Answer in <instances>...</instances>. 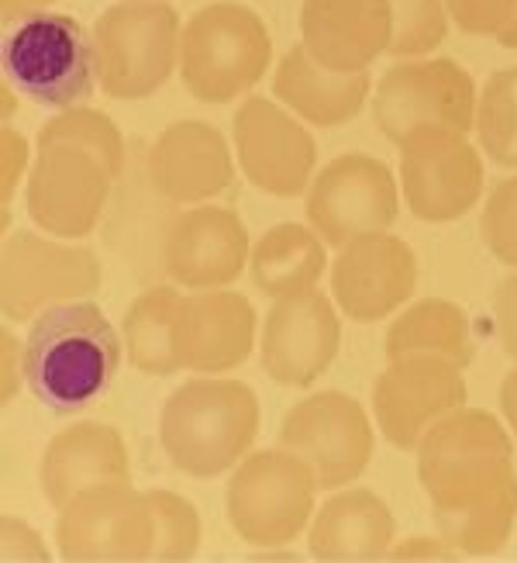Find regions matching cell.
<instances>
[{
    "instance_id": "6da1fadb",
    "label": "cell",
    "mask_w": 517,
    "mask_h": 563,
    "mask_svg": "<svg viewBox=\"0 0 517 563\" xmlns=\"http://www.w3.org/2000/svg\"><path fill=\"white\" fill-rule=\"evenodd\" d=\"M417 481L431 501L438 536L470 553H497L517 522L514 443L497 415L456 408L417 446Z\"/></svg>"
},
{
    "instance_id": "7a4b0ae2",
    "label": "cell",
    "mask_w": 517,
    "mask_h": 563,
    "mask_svg": "<svg viewBox=\"0 0 517 563\" xmlns=\"http://www.w3.org/2000/svg\"><path fill=\"white\" fill-rule=\"evenodd\" d=\"M125 166L128 145L104 111L83 104L59 111L38 129V150L29 166L24 205L32 222L56 239L90 235Z\"/></svg>"
},
{
    "instance_id": "3957f363",
    "label": "cell",
    "mask_w": 517,
    "mask_h": 563,
    "mask_svg": "<svg viewBox=\"0 0 517 563\" xmlns=\"http://www.w3.org/2000/svg\"><path fill=\"white\" fill-rule=\"evenodd\" d=\"M121 353V335L101 305L90 298L63 301L32 318L21 346V377L45 408L69 415L104 395L117 377Z\"/></svg>"
},
{
    "instance_id": "277c9868",
    "label": "cell",
    "mask_w": 517,
    "mask_h": 563,
    "mask_svg": "<svg viewBox=\"0 0 517 563\" xmlns=\"http://www.w3.org/2000/svg\"><path fill=\"white\" fill-rule=\"evenodd\" d=\"M259 435V398L232 377H193L162 405L159 443L172 467L190 477H217L252 450Z\"/></svg>"
},
{
    "instance_id": "5b68a950",
    "label": "cell",
    "mask_w": 517,
    "mask_h": 563,
    "mask_svg": "<svg viewBox=\"0 0 517 563\" xmlns=\"http://www.w3.org/2000/svg\"><path fill=\"white\" fill-rule=\"evenodd\" d=\"M4 84L38 108H77L90 101L97 80L93 35L72 14L35 11L14 21L0 45Z\"/></svg>"
},
{
    "instance_id": "8992f818",
    "label": "cell",
    "mask_w": 517,
    "mask_h": 563,
    "mask_svg": "<svg viewBox=\"0 0 517 563\" xmlns=\"http://www.w3.org/2000/svg\"><path fill=\"white\" fill-rule=\"evenodd\" d=\"M269 63H273V38L252 8L217 0L183 24L180 80L196 101H235L262 80Z\"/></svg>"
},
{
    "instance_id": "52a82bcc",
    "label": "cell",
    "mask_w": 517,
    "mask_h": 563,
    "mask_svg": "<svg viewBox=\"0 0 517 563\" xmlns=\"http://www.w3.org/2000/svg\"><path fill=\"white\" fill-rule=\"evenodd\" d=\"M180 18L166 0H117L93 24L97 80L114 101L153 97L180 63Z\"/></svg>"
},
{
    "instance_id": "ba28073f",
    "label": "cell",
    "mask_w": 517,
    "mask_h": 563,
    "mask_svg": "<svg viewBox=\"0 0 517 563\" xmlns=\"http://www.w3.org/2000/svg\"><path fill=\"white\" fill-rule=\"evenodd\" d=\"M322 492L311 463L280 450H259L241 456L235 467L225 511L232 529L252 547H286L304 532L314 516V498Z\"/></svg>"
},
{
    "instance_id": "9c48e42d",
    "label": "cell",
    "mask_w": 517,
    "mask_h": 563,
    "mask_svg": "<svg viewBox=\"0 0 517 563\" xmlns=\"http://www.w3.org/2000/svg\"><path fill=\"white\" fill-rule=\"evenodd\" d=\"M156 511L149 492L132 484H97L72 498L56 522V547L72 563L156 560Z\"/></svg>"
},
{
    "instance_id": "30bf717a",
    "label": "cell",
    "mask_w": 517,
    "mask_h": 563,
    "mask_svg": "<svg viewBox=\"0 0 517 563\" xmlns=\"http://www.w3.org/2000/svg\"><path fill=\"white\" fill-rule=\"evenodd\" d=\"M104 284V266L93 250L11 232L0 253V311L8 322H32L45 308L90 298Z\"/></svg>"
},
{
    "instance_id": "8fae6325",
    "label": "cell",
    "mask_w": 517,
    "mask_h": 563,
    "mask_svg": "<svg viewBox=\"0 0 517 563\" xmlns=\"http://www.w3.org/2000/svg\"><path fill=\"white\" fill-rule=\"evenodd\" d=\"M404 201L422 222H456L483 194V156L449 125L411 129L401 142Z\"/></svg>"
},
{
    "instance_id": "7c38bea8",
    "label": "cell",
    "mask_w": 517,
    "mask_h": 563,
    "mask_svg": "<svg viewBox=\"0 0 517 563\" xmlns=\"http://www.w3.org/2000/svg\"><path fill=\"white\" fill-rule=\"evenodd\" d=\"M401 194L390 166L366 153L335 156L317 169L307 187V222L328 246L341 250L369 232H386L397 222Z\"/></svg>"
},
{
    "instance_id": "4fadbf2b",
    "label": "cell",
    "mask_w": 517,
    "mask_h": 563,
    "mask_svg": "<svg viewBox=\"0 0 517 563\" xmlns=\"http://www.w3.org/2000/svg\"><path fill=\"white\" fill-rule=\"evenodd\" d=\"M476 84L456 59H422L390 66L373 93V118L380 132L397 145L411 129L449 125L473 132Z\"/></svg>"
},
{
    "instance_id": "5bb4252c",
    "label": "cell",
    "mask_w": 517,
    "mask_h": 563,
    "mask_svg": "<svg viewBox=\"0 0 517 563\" xmlns=\"http://www.w3.org/2000/svg\"><path fill=\"white\" fill-rule=\"evenodd\" d=\"M280 446L307 460L322 487H345L369 467L376 435L356 398L341 390H317L283 415Z\"/></svg>"
},
{
    "instance_id": "9a60e30c",
    "label": "cell",
    "mask_w": 517,
    "mask_h": 563,
    "mask_svg": "<svg viewBox=\"0 0 517 563\" xmlns=\"http://www.w3.org/2000/svg\"><path fill=\"white\" fill-rule=\"evenodd\" d=\"M462 371L465 366L438 353L386 360V371L373 384V415L386 443L397 450H417L438 419L462 408L470 398Z\"/></svg>"
},
{
    "instance_id": "2e32d148",
    "label": "cell",
    "mask_w": 517,
    "mask_h": 563,
    "mask_svg": "<svg viewBox=\"0 0 517 563\" xmlns=\"http://www.w3.org/2000/svg\"><path fill=\"white\" fill-rule=\"evenodd\" d=\"M252 246L249 229L238 211L221 205H190L172 214L159 239V266L162 274L187 290L228 287L249 266Z\"/></svg>"
},
{
    "instance_id": "e0dca14e",
    "label": "cell",
    "mask_w": 517,
    "mask_h": 563,
    "mask_svg": "<svg viewBox=\"0 0 517 563\" xmlns=\"http://www.w3.org/2000/svg\"><path fill=\"white\" fill-rule=\"evenodd\" d=\"M341 342V322L328 294L317 287L293 290L273 301L262 322V371L280 387H311Z\"/></svg>"
},
{
    "instance_id": "ac0fdd59",
    "label": "cell",
    "mask_w": 517,
    "mask_h": 563,
    "mask_svg": "<svg viewBox=\"0 0 517 563\" xmlns=\"http://www.w3.org/2000/svg\"><path fill=\"white\" fill-rule=\"evenodd\" d=\"M235 153L241 174L262 194L297 198L311 187L317 145L297 118L277 101L245 97L235 111Z\"/></svg>"
},
{
    "instance_id": "d6986e66",
    "label": "cell",
    "mask_w": 517,
    "mask_h": 563,
    "mask_svg": "<svg viewBox=\"0 0 517 563\" xmlns=\"http://www.w3.org/2000/svg\"><path fill=\"white\" fill-rule=\"evenodd\" d=\"M417 287V256L401 235L369 232L345 242L331 263L335 305L352 322H383L411 301Z\"/></svg>"
},
{
    "instance_id": "ffe728a7",
    "label": "cell",
    "mask_w": 517,
    "mask_h": 563,
    "mask_svg": "<svg viewBox=\"0 0 517 563\" xmlns=\"http://www.w3.org/2000/svg\"><path fill=\"white\" fill-rule=\"evenodd\" d=\"M145 180L166 205H204L232 190L235 159L207 121H172L145 153Z\"/></svg>"
},
{
    "instance_id": "44dd1931",
    "label": "cell",
    "mask_w": 517,
    "mask_h": 563,
    "mask_svg": "<svg viewBox=\"0 0 517 563\" xmlns=\"http://www.w3.org/2000/svg\"><path fill=\"white\" fill-rule=\"evenodd\" d=\"M256 308L238 290L211 287L183 294L177 311V356L183 371L228 374L252 356Z\"/></svg>"
},
{
    "instance_id": "7402d4cb",
    "label": "cell",
    "mask_w": 517,
    "mask_h": 563,
    "mask_svg": "<svg viewBox=\"0 0 517 563\" xmlns=\"http://www.w3.org/2000/svg\"><path fill=\"white\" fill-rule=\"evenodd\" d=\"M45 501L63 511L72 498L97 484H132L128 443L114 426L77 422L48 439L38 467Z\"/></svg>"
},
{
    "instance_id": "603a6c76",
    "label": "cell",
    "mask_w": 517,
    "mask_h": 563,
    "mask_svg": "<svg viewBox=\"0 0 517 563\" xmlns=\"http://www.w3.org/2000/svg\"><path fill=\"white\" fill-rule=\"evenodd\" d=\"M301 35L322 66L356 73L390 48L393 8L390 0H304Z\"/></svg>"
},
{
    "instance_id": "cb8c5ba5",
    "label": "cell",
    "mask_w": 517,
    "mask_h": 563,
    "mask_svg": "<svg viewBox=\"0 0 517 563\" xmlns=\"http://www.w3.org/2000/svg\"><path fill=\"white\" fill-rule=\"evenodd\" d=\"M393 511L369 487H345L331 495L311 522L307 550L325 563H369L386 560L393 547Z\"/></svg>"
},
{
    "instance_id": "d4e9b609",
    "label": "cell",
    "mask_w": 517,
    "mask_h": 563,
    "mask_svg": "<svg viewBox=\"0 0 517 563\" xmlns=\"http://www.w3.org/2000/svg\"><path fill=\"white\" fill-rule=\"evenodd\" d=\"M273 93L293 114L317 129H335L352 121L369 97V73H338L317 63L307 45H293L273 73Z\"/></svg>"
},
{
    "instance_id": "484cf974",
    "label": "cell",
    "mask_w": 517,
    "mask_h": 563,
    "mask_svg": "<svg viewBox=\"0 0 517 563\" xmlns=\"http://www.w3.org/2000/svg\"><path fill=\"white\" fill-rule=\"evenodd\" d=\"M328 242L307 225H273L269 229L249 256V274L252 284L269 294V298H283L293 290L317 287L322 274L328 271Z\"/></svg>"
},
{
    "instance_id": "4316f807",
    "label": "cell",
    "mask_w": 517,
    "mask_h": 563,
    "mask_svg": "<svg viewBox=\"0 0 517 563\" xmlns=\"http://www.w3.org/2000/svg\"><path fill=\"white\" fill-rule=\"evenodd\" d=\"M177 284L145 287L125 311V353L128 363L142 374L172 377L180 366L177 356V311H180Z\"/></svg>"
},
{
    "instance_id": "83f0119b",
    "label": "cell",
    "mask_w": 517,
    "mask_h": 563,
    "mask_svg": "<svg viewBox=\"0 0 517 563\" xmlns=\"http://www.w3.org/2000/svg\"><path fill=\"white\" fill-rule=\"evenodd\" d=\"M386 360H397L407 353H438L449 356L459 366L473 363V335L470 318L456 301L425 298L401 311V318L386 329Z\"/></svg>"
},
{
    "instance_id": "f1b7e54d",
    "label": "cell",
    "mask_w": 517,
    "mask_h": 563,
    "mask_svg": "<svg viewBox=\"0 0 517 563\" xmlns=\"http://www.w3.org/2000/svg\"><path fill=\"white\" fill-rule=\"evenodd\" d=\"M473 132L483 156L497 166H517V66L490 73L476 101Z\"/></svg>"
},
{
    "instance_id": "f546056e",
    "label": "cell",
    "mask_w": 517,
    "mask_h": 563,
    "mask_svg": "<svg viewBox=\"0 0 517 563\" xmlns=\"http://www.w3.org/2000/svg\"><path fill=\"white\" fill-rule=\"evenodd\" d=\"M393 8V38L390 56L414 59L428 56L449 35V8L446 0H390Z\"/></svg>"
},
{
    "instance_id": "4dcf8cb0",
    "label": "cell",
    "mask_w": 517,
    "mask_h": 563,
    "mask_svg": "<svg viewBox=\"0 0 517 563\" xmlns=\"http://www.w3.org/2000/svg\"><path fill=\"white\" fill-rule=\"evenodd\" d=\"M153 511H156V526H159V540H156V560L159 563H177V560H193L201 550V516L196 508L177 495V492H149Z\"/></svg>"
},
{
    "instance_id": "1f68e13d",
    "label": "cell",
    "mask_w": 517,
    "mask_h": 563,
    "mask_svg": "<svg viewBox=\"0 0 517 563\" xmlns=\"http://www.w3.org/2000/svg\"><path fill=\"white\" fill-rule=\"evenodd\" d=\"M456 29L517 48V0H446Z\"/></svg>"
},
{
    "instance_id": "d6a6232c",
    "label": "cell",
    "mask_w": 517,
    "mask_h": 563,
    "mask_svg": "<svg viewBox=\"0 0 517 563\" xmlns=\"http://www.w3.org/2000/svg\"><path fill=\"white\" fill-rule=\"evenodd\" d=\"M480 235L501 263L517 266V177L501 180L483 205Z\"/></svg>"
},
{
    "instance_id": "836d02e7",
    "label": "cell",
    "mask_w": 517,
    "mask_h": 563,
    "mask_svg": "<svg viewBox=\"0 0 517 563\" xmlns=\"http://www.w3.org/2000/svg\"><path fill=\"white\" fill-rule=\"evenodd\" d=\"M0 556L8 563L18 560V563H45L48 560V550H45V540L42 532H35L24 519L18 516H4L0 519Z\"/></svg>"
},
{
    "instance_id": "e575fe53",
    "label": "cell",
    "mask_w": 517,
    "mask_h": 563,
    "mask_svg": "<svg viewBox=\"0 0 517 563\" xmlns=\"http://www.w3.org/2000/svg\"><path fill=\"white\" fill-rule=\"evenodd\" d=\"M494 325L501 350L517 360V274L504 277L494 290Z\"/></svg>"
},
{
    "instance_id": "d590c367",
    "label": "cell",
    "mask_w": 517,
    "mask_h": 563,
    "mask_svg": "<svg viewBox=\"0 0 517 563\" xmlns=\"http://www.w3.org/2000/svg\"><path fill=\"white\" fill-rule=\"evenodd\" d=\"M0 142H4V208H11V194L24 174V166H29V142L14 129L0 132Z\"/></svg>"
},
{
    "instance_id": "8d00e7d4",
    "label": "cell",
    "mask_w": 517,
    "mask_h": 563,
    "mask_svg": "<svg viewBox=\"0 0 517 563\" xmlns=\"http://www.w3.org/2000/svg\"><path fill=\"white\" fill-rule=\"evenodd\" d=\"M462 550H456L446 536L438 540H428V536H414V540H404L397 547H390V560H456Z\"/></svg>"
},
{
    "instance_id": "74e56055",
    "label": "cell",
    "mask_w": 517,
    "mask_h": 563,
    "mask_svg": "<svg viewBox=\"0 0 517 563\" xmlns=\"http://www.w3.org/2000/svg\"><path fill=\"white\" fill-rule=\"evenodd\" d=\"M501 411L507 419V429L517 435V366L501 380Z\"/></svg>"
},
{
    "instance_id": "f35d334b",
    "label": "cell",
    "mask_w": 517,
    "mask_h": 563,
    "mask_svg": "<svg viewBox=\"0 0 517 563\" xmlns=\"http://www.w3.org/2000/svg\"><path fill=\"white\" fill-rule=\"evenodd\" d=\"M48 4H56V0H0V18H4V24H14Z\"/></svg>"
},
{
    "instance_id": "ab89813d",
    "label": "cell",
    "mask_w": 517,
    "mask_h": 563,
    "mask_svg": "<svg viewBox=\"0 0 517 563\" xmlns=\"http://www.w3.org/2000/svg\"><path fill=\"white\" fill-rule=\"evenodd\" d=\"M18 339L11 332H4V401L14 398V390H18V377H14V356H18Z\"/></svg>"
}]
</instances>
